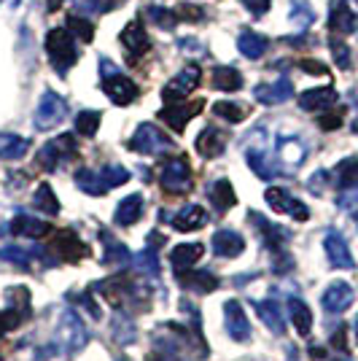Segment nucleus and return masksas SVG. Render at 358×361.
Here are the masks:
<instances>
[{
	"mask_svg": "<svg viewBox=\"0 0 358 361\" xmlns=\"http://www.w3.org/2000/svg\"><path fill=\"white\" fill-rule=\"evenodd\" d=\"M202 108H205L202 100H195V103H180V106L178 103H170L167 108L159 111V119H162L164 124H170V130L183 133V130H186V124L195 119Z\"/></svg>",
	"mask_w": 358,
	"mask_h": 361,
	"instance_id": "nucleus-10",
	"label": "nucleus"
},
{
	"mask_svg": "<svg viewBox=\"0 0 358 361\" xmlns=\"http://www.w3.org/2000/svg\"><path fill=\"white\" fill-rule=\"evenodd\" d=\"M199 78H202L199 65H186V68H183V71H180V73L162 90L164 103H180L183 97H189V94L199 87Z\"/></svg>",
	"mask_w": 358,
	"mask_h": 361,
	"instance_id": "nucleus-8",
	"label": "nucleus"
},
{
	"mask_svg": "<svg viewBox=\"0 0 358 361\" xmlns=\"http://www.w3.org/2000/svg\"><path fill=\"white\" fill-rule=\"evenodd\" d=\"M356 3H358V0H356Z\"/></svg>",
	"mask_w": 358,
	"mask_h": 361,
	"instance_id": "nucleus-61",
	"label": "nucleus"
},
{
	"mask_svg": "<svg viewBox=\"0 0 358 361\" xmlns=\"http://www.w3.org/2000/svg\"><path fill=\"white\" fill-rule=\"evenodd\" d=\"M202 254H205V245H202V243H180V245H175V248L170 251V264H173L175 275L192 270V264L199 262Z\"/></svg>",
	"mask_w": 358,
	"mask_h": 361,
	"instance_id": "nucleus-19",
	"label": "nucleus"
},
{
	"mask_svg": "<svg viewBox=\"0 0 358 361\" xmlns=\"http://www.w3.org/2000/svg\"><path fill=\"white\" fill-rule=\"evenodd\" d=\"M210 84L218 92H237L242 90V73L229 68V65H216L210 73Z\"/></svg>",
	"mask_w": 358,
	"mask_h": 361,
	"instance_id": "nucleus-27",
	"label": "nucleus"
},
{
	"mask_svg": "<svg viewBox=\"0 0 358 361\" xmlns=\"http://www.w3.org/2000/svg\"><path fill=\"white\" fill-rule=\"evenodd\" d=\"M140 216H143V197L130 195L119 202V208H116V213H113V221H116L119 226H132Z\"/></svg>",
	"mask_w": 358,
	"mask_h": 361,
	"instance_id": "nucleus-29",
	"label": "nucleus"
},
{
	"mask_svg": "<svg viewBox=\"0 0 358 361\" xmlns=\"http://www.w3.org/2000/svg\"><path fill=\"white\" fill-rule=\"evenodd\" d=\"M304 157H307V151H304V143L299 140V137H283L280 143H278V162L285 167V170H294L304 162Z\"/></svg>",
	"mask_w": 358,
	"mask_h": 361,
	"instance_id": "nucleus-23",
	"label": "nucleus"
},
{
	"mask_svg": "<svg viewBox=\"0 0 358 361\" xmlns=\"http://www.w3.org/2000/svg\"><path fill=\"white\" fill-rule=\"evenodd\" d=\"M288 19H291L297 27L304 30V27H310V22L315 19V14L307 0H291V14H288Z\"/></svg>",
	"mask_w": 358,
	"mask_h": 361,
	"instance_id": "nucleus-42",
	"label": "nucleus"
},
{
	"mask_svg": "<svg viewBox=\"0 0 358 361\" xmlns=\"http://www.w3.org/2000/svg\"><path fill=\"white\" fill-rule=\"evenodd\" d=\"M328 49H331V54H334V62H337L342 71H347V68H350V62H353L347 44H342L340 38H331V41H328Z\"/></svg>",
	"mask_w": 358,
	"mask_h": 361,
	"instance_id": "nucleus-47",
	"label": "nucleus"
},
{
	"mask_svg": "<svg viewBox=\"0 0 358 361\" xmlns=\"http://www.w3.org/2000/svg\"><path fill=\"white\" fill-rule=\"evenodd\" d=\"M62 6V0H49V11H57Z\"/></svg>",
	"mask_w": 358,
	"mask_h": 361,
	"instance_id": "nucleus-58",
	"label": "nucleus"
},
{
	"mask_svg": "<svg viewBox=\"0 0 358 361\" xmlns=\"http://www.w3.org/2000/svg\"><path fill=\"white\" fill-rule=\"evenodd\" d=\"M264 200H267V205L272 208V211L288 213V216H291V219H297V221H307V219H310V211L299 202L297 197H291L285 189H280V186H269Z\"/></svg>",
	"mask_w": 358,
	"mask_h": 361,
	"instance_id": "nucleus-9",
	"label": "nucleus"
},
{
	"mask_svg": "<svg viewBox=\"0 0 358 361\" xmlns=\"http://www.w3.org/2000/svg\"><path fill=\"white\" fill-rule=\"evenodd\" d=\"M78 157V146H75V137L73 135H60L54 137V140H49L44 149L38 151V165L44 167V170H57L60 165L65 162H70Z\"/></svg>",
	"mask_w": 358,
	"mask_h": 361,
	"instance_id": "nucleus-5",
	"label": "nucleus"
},
{
	"mask_svg": "<svg viewBox=\"0 0 358 361\" xmlns=\"http://www.w3.org/2000/svg\"><path fill=\"white\" fill-rule=\"evenodd\" d=\"M11 232L19 238H46L51 232V224H46L41 219H32V216H16L11 221Z\"/></svg>",
	"mask_w": 358,
	"mask_h": 361,
	"instance_id": "nucleus-31",
	"label": "nucleus"
},
{
	"mask_svg": "<svg viewBox=\"0 0 358 361\" xmlns=\"http://www.w3.org/2000/svg\"><path fill=\"white\" fill-rule=\"evenodd\" d=\"M254 97L261 106H278V103H285L294 97V87L288 78H278L272 84H259L254 90Z\"/></svg>",
	"mask_w": 358,
	"mask_h": 361,
	"instance_id": "nucleus-17",
	"label": "nucleus"
},
{
	"mask_svg": "<svg viewBox=\"0 0 358 361\" xmlns=\"http://www.w3.org/2000/svg\"><path fill=\"white\" fill-rule=\"evenodd\" d=\"M328 27H331V32H340V35H350L358 27V16L347 6V0L328 3Z\"/></svg>",
	"mask_w": 358,
	"mask_h": 361,
	"instance_id": "nucleus-14",
	"label": "nucleus"
},
{
	"mask_svg": "<svg viewBox=\"0 0 358 361\" xmlns=\"http://www.w3.org/2000/svg\"><path fill=\"white\" fill-rule=\"evenodd\" d=\"M68 30L73 32V38L81 41V44H92V38H94L92 22H87V19H81V16H75V14L68 16Z\"/></svg>",
	"mask_w": 358,
	"mask_h": 361,
	"instance_id": "nucleus-43",
	"label": "nucleus"
},
{
	"mask_svg": "<svg viewBox=\"0 0 358 361\" xmlns=\"http://www.w3.org/2000/svg\"><path fill=\"white\" fill-rule=\"evenodd\" d=\"M337 361H347V359H337Z\"/></svg>",
	"mask_w": 358,
	"mask_h": 361,
	"instance_id": "nucleus-60",
	"label": "nucleus"
},
{
	"mask_svg": "<svg viewBox=\"0 0 358 361\" xmlns=\"http://www.w3.org/2000/svg\"><path fill=\"white\" fill-rule=\"evenodd\" d=\"M100 119H103L100 111H81L75 116V133L84 137H94L97 130H100Z\"/></svg>",
	"mask_w": 358,
	"mask_h": 361,
	"instance_id": "nucleus-36",
	"label": "nucleus"
},
{
	"mask_svg": "<svg viewBox=\"0 0 358 361\" xmlns=\"http://www.w3.org/2000/svg\"><path fill=\"white\" fill-rule=\"evenodd\" d=\"M334 103H337V90H331V87H318V90H307L299 94L302 111H323Z\"/></svg>",
	"mask_w": 358,
	"mask_h": 361,
	"instance_id": "nucleus-22",
	"label": "nucleus"
},
{
	"mask_svg": "<svg viewBox=\"0 0 358 361\" xmlns=\"http://www.w3.org/2000/svg\"><path fill=\"white\" fill-rule=\"evenodd\" d=\"M121 44H124V54H127V62L130 65H137L143 54H149L151 49V38L146 27H143V22H127V27L121 30Z\"/></svg>",
	"mask_w": 358,
	"mask_h": 361,
	"instance_id": "nucleus-7",
	"label": "nucleus"
},
{
	"mask_svg": "<svg viewBox=\"0 0 358 361\" xmlns=\"http://www.w3.org/2000/svg\"><path fill=\"white\" fill-rule=\"evenodd\" d=\"M334 176H337V183L342 186V189H350V186H358V159H342L337 170H334Z\"/></svg>",
	"mask_w": 358,
	"mask_h": 361,
	"instance_id": "nucleus-39",
	"label": "nucleus"
},
{
	"mask_svg": "<svg viewBox=\"0 0 358 361\" xmlns=\"http://www.w3.org/2000/svg\"><path fill=\"white\" fill-rule=\"evenodd\" d=\"M310 356H313V359H323V356H326V350H323V348H318V345H313V348H310Z\"/></svg>",
	"mask_w": 358,
	"mask_h": 361,
	"instance_id": "nucleus-57",
	"label": "nucleus"
},
{
	"mask_svg": "<svg viewBox=\"0 0 358 361\" xmlns=\"http://www.w3.org/2000/svg\"><path fill=\"white\" fill-rule=\"evenodd\" d=\"M103 90L116 106H130V103L137 100V84H135L132 78H127L124 73L105 75Z\"/></svg>",
	"mask_w": 358,
	"mask_h": 361,
	"instance_id": "nucleus-12",
	"label": "nucleus"
},
{
	"mask_svg": "<svg viewBox=\"0 0 358 361\" xmlns=\"http://www.w3.org/2000/svg\"><path fill=\"white\" fill-rule=\"evenodd\" d=\"M342 119H345V111H328V114H323V116L318 119V127L331 133V130H340V127H342Z\"/></svg>",
	"mask_w": 358,
	"mask_h": 361,
	"instance_id": "nucleus-50",
	"label": "nucleus"
},
{
	"mask_svg": "<svg viewBox=\"0 0 358 361\" xmlns=\"http://www.w3.org/2000/svg\"><path fill=\"white\" fill-rule=\"evenodd\" d=\"M105 243V254H103V262L105 264H127V259H130V248L124 245V243L113 240L108 232L100 235Z\"/></svg>",
	"mask_w": 358,
	"mask_h": 361,
	"instance_id": "nucleus-35",
	"label": "nucleus"
},
{
	"mask_svg": "<svg viewBox=\"0 0 358 361\" xmlns=\"http://www.w3.org/2000/svg\"><path fill=\"white\" fill-rule=\"evenodd\" d=\"M237 49L242 57H248V60H259V57H264V51L269 49V41L264 35H259L254 30H242L237 38Z\"/></svg>",
	"mask_w": 358,
	"mask_h": 361,
	"instance_id": "nucleus-28",
	"label": "nucleus"
},
{
	"mask_svg": "<svg viewBox=\"0 0 358 361\" xmlns=\"http://www.w3.org/2000/svg\"><path fill=\"white\" fill-rule=\"evenodd\" d=\"M175 16H178V22H199L205 16V11L199 6H195V3H180L178 8H175Z\"/></svg>",
	"mask_w": 358,
	"mask_h": 361,
	"instance_id": "nucleus-48",
	"label": "nucleus"
},
{
	"mask_svg": "<svg viewBox=\"0 0 358 361\" xmlns=\"http://www.w3.org/2000/svg\"><path fill=\"white\" fill-rule=\"evenodd\" d=\"M353 133H358V116H356V121H353Z\"/></svg>",
	"mask_w": 358,
	"mask_h": 361,
	"instance_id": "nucleus-59",
	"label": "nucleus"
},
{
	"mask_svg": "<svg viewBox=\"0 0 358 361\" xmlns=\"http://www.w3.org/2000/svg\"><path fill=\"white\" fill-rule=\"evenodd\" d=\"M100 176H103L108 189H116V186H121V183L130 180V170L121 165H105L103 170H100Z\"/></svg>",
	"mask_w": 358,
	"mask_h": 361,
	"instance_id": "nucleus-45",
	"label": "nucleus"
},
{
	"mask_svg": "<svg viewBox=\"0 0 358 361\" xmlns=\"http://www.w3.org/2000/svg\"><path fill=\"white\" fill-rule=\"evenodd\" d=\"M323 248H326V256L334 270H353L356 267V259H353V254H350V248H347V243H345L340 232H334V229L326 232Z\"/></svg>",
	"mask_w": 358,
	"mask_h": 361,
	"instance_id": "nucleus-13",
	"label": "nucleus"
},
{
	"mask_svg": "<svg viewBox=\"0 0 358 361\" xmlns=\"http://www.w3.org/2000/svg\"><path fill=\"white\" fill-rule=\"evenodd\" d=\"M111 329H113V340H116L119 345H130V343H135V337H137V334H135V324L124 316V313H119V316L113 318Z\"/></svg>",
	"mask_w": 358,
	"mask_h": 361,
	"instance_id": "nucleus-38",
	"label": "nucleus"
},
{
	"mask_svg": "<svg viewBox=\"0 0 358 361\" xmlns=\"http://www.w3.org/2000/svg\"><path fill=\"white\" fill-rule=\"evenodd\" d=\"M242 6L256 16H261L269 11V0H242Z\"/></svg>",
	"mask_w": 358,
	"mask_h": 361,
	"instance_id": "nucleus-53",
	"label": "nucleus"
},
{
	"mask_svg": "<svg viewBox=\"0 0 358 361\" xmlns=\"http://www.w3.org/2000/svg\"><path fill=\"white\" fill-rule=\"evenodd\" d=\"M213 114L216 116H221L224 121H232V124H237L248 116V108L240 106V103H229V100H221V103H216L213 106Z\"/></svg>",
	"mask_w": 358,
	"mask_h": 361,
	"instance_id": "nucleus-40",
	"label": "nucleus"
},
{
	"mask_svg": "<svg viewBox=\"0 0 358 361\" xmlns=\"http://www.w3.org/2000/svg\"><path fill=\"white\" fill-rule=\"evenodd\" d=\"M75 186H78L81 192L92 195V197H103V195H108V192H111V189L105 186L100 170H87V167L75 173Z\"/></svg>",
	"mask_w": 358,
	"mask_h": 361,
	"instance_id": "nucleus-33",
	"label": "nucleus"
},
{
	"mask_svg": "<svg viewBox=\"0 0 358 361\" xmlns=\"http://www.w3.org/2000/svg\"><path fill=\"white\" fill-rule=\"evenodd\" d=\"M25 313H19L16 307H8V310H0V337L8 334L11 329H16L22 321H25Z\"/></svg>",
	"mask_w": 358,
	"mask_h": 361,
	"instance_id": "nucleus-46",
	"label": "nucleus"
},
{
	"mask_svg": "<svg viewBox=\"0 0 358 361\" xmlns=\"http://www.w3.org/2000/svg\"><path fill=\"white\" fill-rule=\"evenodd\" d=\"M35 208H41V211L49 213V216H57V213H60V200H57L54 189H51L49 183H41V186L35 189Z\"/></svg>",
	"mask_w": 358,
	"mask_h": 361,
	"instance_id": "nucleus-37",
	"label": "nucleus"
},
{
	"mask_svg": "<svg viewBox=\"0 0 358 361\" xmlns=\"http://www.w3.org/2000/svg\"><path fill=\"white\" fill-rule=\"evenodd\" d=\"M242 251H245V240L235 229H221V232L213 235V254L224 256V259H235Z\"/></svg>",
	"mask_w": 358,
	"mask_h": 361,
	"instance_id": "nucleus-20",
	"label": "nucleus"
},
{
	"mask_svg": "<svg viewBox=\"0 0 358 361\" xmlns=\"http://www.w3.org/2000/svg\"><path fill=\"white\" fill-rule=\"evenodd\" d=\"M162 189L167 195H186L192 189V167L186 162V157H173L162 165Z\"/></svg>",
	"mask_w": 358,
	"mask_h": 361,
	"instance_id": "nucleus-4",
	"label": "nucleus"
},
{
	"mask_svg": "<svg viewBox=\"0 0 358 361\" xmlns=\"http://www.w3.org/2000/svg\"><path fill=\"white\" fill-rule=\"evenodd\" d=\"M135 267L143 275H159V259H156V248H143L140 254H135Z\"/></svg>",
	"mask_w": 358,
	"mask_h": 361,
	"instance_id": "nucleus-44",
	"label": "nucleus"
},
{
	"mask_svg": "<svg viewBox=\"0 0 358 361\" xmlns=\"http://www.w3.org/2000/svg\"><path fill=\"white\" fill-rule=\"evenodd\" d=\"M251 221H254V226L259 229V235H261V240H264V245H267L269 251L280 254V251H283V243L288 240V232H285L283 226L272 224L261 213H254V211H251Z\"/></svg>",
	"mask_w": 358,
	"mask_h": 361,
	"instance_id": "nucleus-18",
	"label": "nucleus"
},
{
	"mask_svg": "<svg viewBox=\"0 0 358 361\" xmlns=\"http://www.w3.org/2000/svg\"><path fill=\"white\" fill-rule=\"evenodd\" d=\"M149 361H175V359H170V356H164V353H159V350H154L149 356Z\"/></svg>",
	"mask_w": 358,
	"mask_h": 361,
	"instance_id": "nucleus-56",
	"label": "nucleus"
},
{
	"mask_svg": "<svg viewBox=\"0 0 358 361\" xmlns=\"http://www.w3.org/2000/svg\"><path fill=\"white\" fill-rule=\"evenodd\" d=\"M0 259H8V262H16L19 267L30 270V254H27V251H22V248H16V245H11V248H3V251H0Z\"/></svg>",
	"mask_w": 358,
	"mask_h": 361,
	"instance_id": "nucleus-49",
	"label": "nucleus"
},
{
	"mask_svg": "<svg viewBox=\"0 0 358 361\" xmlns=\"http://www.w3.org/2000/svg\"><path fill=\"white\" fill-rule=\"evenodd\" d=\"M197 151L205 157V159H213V157H221L226 149V135L216 127H205L199 135H197Z\"/></svg>",
	"mask_w": 358,
	"mask_h": 361,
	"instance_id": "nucleus-21",
	"label": "nucleus"
},
{
	"mask_svg": "<svg viewBox=\"0 0 358 361\" xmlns=\"http://www.w3.org/2000/svg\"><path fill=\"white\" fill-rule=\"evenodd\" d=\"M299 71H304V73H310V75H326L328 73L326 65L318 60H302L299 62Z\"/></svg>",
	"mask_w": 358,
	"mask_h": 361,
	"instance_id": "nucleus-52",
	"label": "nucleus"
},
{
	"mask_svg": "<svg viewBox=\"0 0 358 361\" xmlns=\"http://www.w3.org/2000/svg\"><path fill=\"white\" fill-rule=\"evenodd\" d=\"M256 313L259 318L267 324V329L272 334H283L285 331V318H283V310H280V305L275 300H261V302H254Z\"/></svg>",
	"mask_w": 358,
	"mask_h": 361,
	"instance_id": "nucleus-24",
	"label": "nucleus"
},
{
	"mask_svg": "<svg viewBox=\"0 0 358 361\" xmlns=\"http://www.w3.org/2000/svg\"><path fill=\"white\" fill-rule=\"evenodd\" d=\"M337 202H340V208H342V211L358 213V186H350V189H345Z\"/></svg>",
	"mask_w": 358,
	"mask_h": 361,
	"instance_id": "nucleus-51",
	"label": "nucleus"
},
{
	"mask_svg": "<svg viewBox=\"0 0 358 361\" xmlns=\"http://www.w3.org/2000/svg\"><path fill=\"white\" fill-rule=\"evenodd\" d=\"M146 16H149L156 27H162V30H173V27L178 25V16H175V11L162 8V6H149V8H146Z\"/></svg>",
	"mask_w": 358,
	"mask_h": 361,
	"instance_id": "nucleus-41",
	"label": "nucleus"
},
{
	"mask_svg": "<svg viewBox=\"0 0 358 361\" xmlns=\"http://www.w3.org/2000/svg\"><path fill=\"white\" fill-rule=\"evenodd\" d=\"M90 343V331L84 326V321L78 318L75 310H65L60 316V329H57V350L60 353H68V356H75L81 353Z\"/></svg>",
	"mask_w": 358,
	"mask_h": 361,
	"instance_id": "nucleus-1",
	"label": "nucleus"
},
{
	"mask_svg": "<svg viewBox=\"0 0 358 361\" xmlns=\"http://www.w3.org/2000/svg\"><path fill=\"white\" fill-rule=\"evenodd\" d=\"M178 281L186 288H192L197 294H210L218 288V278L210 270H192V272H178Z\"/></svg>",
	"mask_w": 358,
	"mask_h": 361,
	"instance_id": "nucleus-25",
	"label": "nucleus"
},
{
	"mask_svg": "<svg viewBox=\"0 0 358 361\" xmlns=\"http://www.w3.org/2000/svg\"><path fill=\"white\" fill-rule=\"evenodd\" d=\"M334 348L345 350V326L342 329H337V334H334Z\"/></svg>",
	"mask_w": 358,
	"mask_h": 361,
	"instance_id": "nucleus-55",
	"label": "nucleus"
},
{
	"mask_svg": "<svg viewBox=\"0 0 358 361\" xmlns=\"http://www.w3.org/2000/svg\"><path fill=\"white\" fill-rule=\"evenodd\" d=\"M210 200H213V205H216V211H229V208H235L237 205V195H235V186L229 183L226 178H218L213 186H210Z\"/></svg>",
	"mask_w": 358,
	"mask_h": 361,
	"instance_id": "nucleus-34",
	"label": "nucleus"
},
{
	"mask_svg": "<svg viewBox=\"0 0 358 361\" xmlns=\"http://www.w3.org/2000/svg\"><path fill=\"white\" fill-rule=\"evenodd\" d=\"M127 0H94V8L100 11V14H111V11H116L121 8Z\"/></svg>",
	"mask_w": 358,
	"mask_h": 361,
	"instance_id": "nucleus-54",
	"label": "nucleus"
},
{
	"mask_svg": "<svg viewBox=\"0 0 358 361\" xmlns=\"http://www.w3.org/2000/svg\"><path fill=\"white\" fill-rule=\"evenodd\" d=\"M127 149L135 151V154L159 157V154L173 151V140H170V135H164L159 127H154V124H140V127L135 130V135L127 140Z\"/></svg>",
	"mask_w": 358,
	"mask_h": 361,
	"instance_id": "nucleus-3",
	"label": "nucleus"
},
{
	"mask_svg": "<svg viewBox=\"0 0 358 361\" xmlns=\"http://www.w3.org/2000/svg\"><path fill=\"white\" fill-rule=\"evenodd\" d=\"M30 151V140L14 133H0V159H22Z\"/></svg>",
	"mask_w": 358,
	"mask_h": 361,
	"instance_id": "nucleus-32",
	"label": "nucleus"
},
{
	"mask_svg": "<svg viewBox=\"0 0 358 361\" xmlns=\"http://www.w3.org/2000/svg\"><path fill=\"white\" fill-rule=\"evenodd\" d=\"M288 316H291V324L297 326L302 337L310 334V329H313V313H310L307 302H302L299 297H288Z\"/></svg>",
	"mask_w": 358,
	"mask_h": 361,
	"instance_id": "nucleus-30",
	"label": "nucleus"
},
{
	"mask_svg": "<svg viewBox=\"0 0 358 361\" xmlns=\"http://www.w3.org/2000/svg\"><path fill=\"white\" fill-rule=\"evenodd\" d=\"M46 51H49V60L54 65V71L60 75H65L78 60V49H75V38L70 30H62V27H54V30L46 35Z\"/></svg>",
	"mask_w": 358,
	"mask_h": 361,
	"instance_id": "nucleus-2",
	"label": "nucleus"
},
{
	"mask_svg": "<svg viewBox=\"0 0 358 361\" xmlns=\"http://www.w3.org/2000/svg\"><path fill=\"white\" fill-rule=\"evenodd\" d=\"M224 321H226V331L235 343H248L251 340V321L245 316L242 305L235 300H229L224 305Z\"/></svg>",
	"mask_w": 358,
	"mask_h": 361,
	"instance_id": "nucleus-11",
	"label": "nucleus"
},
{
	"mask_svg": "<svg viewBox=\"0 0 358 361\" xmlns=\"http://www.w3.org/2000/svg\"><path fill=\"white\" fill-rule=\"evenodd\" d=\"M205 224H208V213L202 211L199 205H186V208H180V211L173 216V226H175L178 232L202 229Z\"/></svg>",
	"mask_w": 358,
	"mask_h": 361,
	"instance_id": "nucleus-26",
	"label": "nucleus"
},
{
	"mask_svg": "<svg viewBox=\"0 0 358 361\" xmlns=\"http://www.w3.org/2000/svg\"><path fill=\"white\" fill-rule=\"evenodd\" d=\"M51 248L57 251V256H60L62 262H70V264H75V262H81V259L90 256V248L78 240V235L70 232V229H62Z\"/></svg>",
	"mask_w": 358,
	"mask_h": 361,
	"instance_id": "nucleus-15",
	"label": "nucleus"
},
{
	"mask_svg": "<svg viewBox=\"0 0 358 361\" xmlns=\"http://www.w3.org/2000/svg\"><path fill=\"white\" fill-rule=\"evenodd\" d=\"M353 300H356V291H353V286L350 283H342V281H337V283H331V286L323 291V297H321V302H323V310L326 313H342V310H347L350 305H353Z\"/></svg>",
	"mask_w": 358,
	"mask_h": 361,
	"instance_id": "nucleus-16",
	"label": "nucleus"
},
{
	"mask_svg": "<svg viewBox=\"0 0 358 361\" xmlns=\"http://www.w3.org/2000/svg\"><path fill=\"white\" fill-rule=\"evenodd\" d=\"M65 116H68V103L62 100L57 92L46 90L41 94L38 108H35V127L38 130H54L57 124H62Z\"/></svg>",
	"mask_w": 358,
	"mask_h": 361,
	"instance_id": "nucleus-6",
	"label": "nucleus"
}]
</instances>
